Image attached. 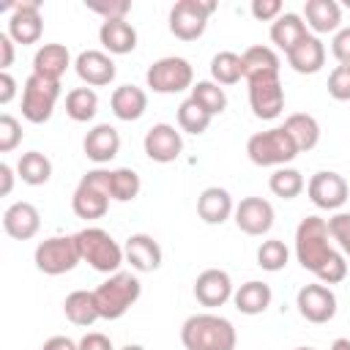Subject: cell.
I'll use <instances>...</instances> for the list:
<instances>
[{
    "label": "cell",
    "instance_id": "obj_1",
    "mask_svg": "<svg viewBox=\"0 0 350 350\" xmlns=\"http://www.w3.org/2000/svg\"><path fill=\"white\" fill-rule=\"evenodd\" d=\"M295 260L323 284H339L347 276V260L331 246L328 219L320 216H306L295 227Z\"/></svg>",
    "mask_w": 350,
    "mask_h": 350
},
{
    "label": "cell",
    "instance_id": "obj_2",
    "mask_svg": "<svg viewBox=\"0 0 350 350\" xmlns=\"http://www.w3.org/2000/svg\"><path fill=\"white\" fill-rule=\"evenodd\" d=\"M180 342L186 350H235L238 334L227 317L213 312H200L183 320Z\"/></svg>",
    "mask_w": 350,
    "mask_h": 350
},
{
    "label": "cell",
    "instance_id": "obj_3",
    "mask_svg": "<svg viewBox=\"0 0 350 350\" xmlns=\"http://www.w3.org/2000/svg\"><path fill=\"white\" fill-rule=\"evenodd\" d=\"M93 295H96V306H98L101 320H118L139 301L142 284L134 273L118 271V273H109V279H104L93 290Z\"/></svg>",
    "mask_w": 350,
    "mask_h": 350
},
{
    "label": "cell",
    "instance_id": "obj_4",
    "mask_svg": "<svg viewBox=\"0 0 350 350\" xmlns=\"http://www.w3.org/2000/svg\"><path fill=\"white\" fill-rule=\"evenodd\" d=\"M79 257L98 273H118L123 257V246L101 227H85L74 235Z\"/></svg>",
    "mask_w": 350,
    "mask_h": 350
},
{
    "label": "cell",
    "instance_id": "obj_5",
    "mask_svg": "<svg viewBox=\"0 0 350 350\" xmlns=\"http://www.w3.org/2000/svg\"><path fill=\"white\" fill-rule=\"evenodd\" d=\"M109 175L112 170H90L82 175V180L77 183L74 194H71V208L79 219H101L109 211L112 194H109Z\"/></svg>",
    "mask_w": 350,
    "mask_h": 350
},
{
    "label": "cell",
    "instance_id": "obj_6",
    "mask_svg": "<svg viewBox=\"0 0 350 350\" xmlns=\"http://www.w3.org/2000/svg\"><path fill=\"white\" fill-rule=\"evenodd\" d=\"M246 153L257 167H284L298 156V148L293 137L284 131V126H276V129L252 134L246 142Z\"/></svg>",
    "mask_w": 350,
    "mask_h": 350
},
{
    "label": "cell",
    "instance_id": "obj_7",
    "mask_svg": "<svg viewBox=\"0 0 350 350\" xmlns=\"http://www.w3.org/2000/svg\"><path fill=\"white\" fill-rule=\"evenodd\" d=\"M145 82L153 93H180V90H191L194 85V68L186 57H161L156 63H150V68L145 71Z\"/></svg>",
    "mask_w": 350,
    "mask_h": 350
},
{
    "label": "cell",
    "instance_id": "obj_8",
    "mask_svg": "<svg viewBox=\"0 0 350 350\" xmlns=\"http://www.w3.org/2000/svg\"><path fill=\"white\" fill-rule=\"evenodd\" d=\"M33 260H36V268L41 273L60 276V273L74 271L82 257H79V249H77L74 235H52V238H44L36 246Z\"/></svg>",
    "mask_w": 350,
    "mask_h": 350
},
{
    "label": "cell",
    "instance_id": "obj_9",
    "mask_svg": "<svg viewBox=\"0 0 350 350\" xmlns=\"http://www.w3.org/2000/svg\"><path fill=\"white\" fill-rule=\"evenodd\" d=\"M60 98V82L44 79L38 74H30L22 88V118L30 123H46L55 112V104Z\"/></svg>",
    "mask_w": 350,
    "mask_h": 350
},
{
    "label": "cell",
    "instance_id": "obj_10",
    "mask_svg": "<svg viewBox=\"0 0 350 350\" xmlns=\"http://www.w3.org/2000/svg\"><path fill=\"white\" fill-rule=\"evenodd\" d=\"M216 3L211 0H178L170 8V33L180 41H194L205 33Z\"/></svg>",
    "mask_w": 350,
    "mask_h": 350
},
{
    "label": "cell",
    "instance_id": "obj_11",
    "mask_svg": "<svg viewBox=\"0 0 350 350\" xmlns=\"http://www.w3.org/2000/svg\"><path fill=\"white\" fill-rule=\"evenodd\" d=\"M246 82H249V107L254 118L260 120L279 118L284 109V88H282L279 74H265V77H254Z\"/></svg>",
    "mask_w": 350,
    "mask_h": 350
},
{
    "label": "cell",
    "instance_id": "obj_12",
    "mask_svg": "<svg viewBox=\"0 0 350 350\" xmlns=\"http://www.w3.org/2000/svg\"><path fill=\"white\" fill-rule=\"evenodd\" d=\"M295 306H298V314L306 320V323H314V325H323V323H331L334 314H336V295L331 287H325L323 282H314V284H304L295 295Z\"/></svg>",
    "mask_w": 350,
    "mask_h": 350
},
{
    "label": "cell",
    "instance_id": "obj_13",
    "mask_svg": "<svg viewBox=\"0 0 350 350\" xmlns=\"http://www.w3.org/2000/svg\"><path fill=\"white\" fill-rule=\"evenodd\" d=\"M11 8V16H8V36L14 38V44H22V46H30V44H38L41 33H44V19H41V3L38 0H19Z\"/></svg>",
    "mask_w": 350,
    "mask_h": 350
},
{
    "label": "cell",
    "instance_id": "obj_14",
    "mask_svg": "<svg viewBox=\"0 0 350 350\" xmlns=\"http://www.w3.org/2000/svg\"><path fill=\"white\" fill-rule=\"evenodd\" d=\"M306 194H309V200L317 208H323V211H339L347 202V197H350V186H347V180L339 172L320 170V172H314L309 178Z\"/></svg>",
    "mask_w": 350,
    "mask_h": 350
},
{
    "label": "cell",
    "instance_id": "obj_15",
    "mask_svg": "<svg viewBox=\"0 0 350 350\" xmlns=\"http://www.w3.org/2000/svg\"><path fill=\"white\" fill-rule=\"evenodd\" d=\"M142 148H145V156L156 164H170L180 156L183 150V137L175 126L170 123H156L145 131V139H142Z\"/></svg>",
    "mask_w": 350,
    "mask_h": 350
},
{
    "label": "cell",
    "instance_id": "obj_16",
    "mask_svg": "<svg viewBox=\"0 0 350 350\" xmlns=\"http://www.w3.org/2000/svg\"><path fill=\"white\" fill-rule=\"evenodd\" d=\"M235 227L246 235H265L273 227V205L262 197H243L235 205Z\"/></svg>",
    "mask_w": 350,
    "mask_h": 350
},
{
    "label": "cell",
    "instance_id": "obj_17",
    "mask_svg": "<svg viewBox=\"0 0 350 350\" xmlns=\"http://www.w3.org/2000/svg\"><path fill=\"white\" fill-rule=\"evenodd\" d=\"M74 71H77V77L88 88H104L118 74L115 60L107 52H101V49H85V52H79L77 60H74Z\"/></svg>",
    "mask_w": 350,
    "mask_h": 350
},
{
    "label": "cell",
    "instance_id": "obj_18",
    "mask_svg": "<svg viewBox=\"0 0 350 350\" xmlns=\"http://www.w3.org/2000/svg\"><path fill=\"white\" fill-rule=\"evenodd\" d=\"M232 279L221 268H205L194 282V298L202 306H224L232 298Z\"/></svg>",
    "mask_w": 350,
    "mask_h": 350
},
{
    "label": "cell",
    "instance_id": "obj_19",
    "mask_svg": "<svg viewBox=\"0 0 350 350\" xmlns=\"http://www.w3.org/2000/svg\"><path fill=\"white\" fill-rule=\"evenodd\" d=\"M123 257L126 262L139 271V273H150L161 265V246L159 241H153V235L148 232H134L126 238V246H123Z\"/></svg>",
    "mask_w": 350,
    "mask_h": 350
},
{
    "label": "cell",
    "instance_id": "obj_20",
    "mask_svg": "<svg viewBox=\"0 0 350 350\" xmlns=\"http://www.w3.org/2000/svg\"><path fill=\"white\" fill-rule=\"evenodd\" d=\"M3 230L14 241H30L41 230V213L33 202H14L3 213Z\"/></svg>",
    "mask_w": 350,
    "mask_h": 350
},
{
    "label": "cell",
    "instance_id": "obj_21",
    "mask_svg": "<svg viewBox=\"0 0 350 350\" xmlns=\"http://www.w3.org/2000/svg\"><path fill=\"white\" fill-rule=\"evenodd\" d=\"M82 148H85V156H88L90 161L107 164V161H112V159L120 153V134H118L115 126L98 123V126H93V129L85 134Z\"/></svg>",
    "mask_w": 350,
    "mask_h": 350
},
{
    "label": "cell",
    "instance_id": "obj_22",
    "mask_svg": "<svg viewBox=\"0 0 350 350\" xmlns=\"http://www.w3.org/2000/svg\"><path fill=\"white\" fill-rule=\"evenodd\" d=\"M235 213V202L227 189L221 186H208L197 197V216L205 224H224Z\"/></svg>",
    "mask_w": 350,
    "mask_h": 350
},
{
    "label": "cell",
    "instance_id": "obj_23",
    "mask_svg": "<svg viewBox=\"0 0 350 350\" xmlns=\"http://www.w3.org/2000/svg\"><path fill=\"white\" fill-rule=\"evenodd\" d=\"M98 41L107 55H129L137 49V30L129 19H104L98 27Z\"/></svg>",
    "mask_w": 350,
    "mask_h": 350
},
{
    "label": "cell",
    "instance_id": "obj_24",
    "mask_svg": "<svg viewBox=\"0 0 350 350\" xmlns=\"http://www.w3.org/2000/svg\"><path fill=\"white\" fill-rule=\"evenodd\" d=\"M287 63L295 74H317L325 66V44L317 36H306L287 52Z\"/></svg>",
    "mask_w": 350,
    "mask_h": 350
},
{
    "label": "cell",
    "instance_id": "obj_25",
    "mask_svg": "<svg viewBox=\"0 0 350 350\" xmlns=\"http://www.w3.org/2000/svg\"><path fill=\"white\" fill-rule=\"evenodd\" d=\"M109 107H112V115L118 120H139L148 109V93L137 85H120L112 90V98H109Z\"/></svg>",
    "mask_w": 350,
    "mask_h": 350
},
{
    "label": "cell",
    "instance_id": "obj_26",
    "mask_svg": "<svg viewBox=\"0 0 350 350\" xmlns=\"http://www.w3.org/2000/svg\"><path fill=\"white\" fill-rule=\"evenodd\" d=\"M304 19H306V27H312L317 36L336 33L342 25V5L336 0H306Z\"/></svg>",
    "mask_w": 350,
    "mask_h": 350
},
{
    "label": "cell",
    "instance_id": "obj_27",
    "mask_svg": "<svg viewBox=\"0 0 350 350\" xmlns=\"http://www.w3.org/2000/svg\"><path fill=\"white\" fill-rule=\"evenodd\" d=\"M68 66H71V55L63 44H44L33 55V74L52 79V82H60V77L68 71Z\"/></svg>",
    "mask_w": 350,
    "mask_h": 350
},
{
    "label": "cell",
    "instance_id": "obj_28",
    "mask_svg": "<svg viewBox=\"0 0 350 350\" xmlns=\"http://www.w3.org/2000/svg\"><path fill=\"white\" fill-rule=\"evenodd\" d=\"M271 301H273L271 284L257 282V279L241 284V287L232 293V304H235V309H238L241 314H249V317L262 314V312L271 306Z\"/></svg>",
    "mask_w": 350,
    "mask_h": 350
},
{
    "label": "cell",
    "instance_id": "obj_29",
    "mask_svg": "<svg viewBox=\"0 0 350 350\" xmlns=\"http://www.w3.org/2000/svg\"><path fill=\"white\" fill-rule=\"evenodd\" d=\"M306 36H309V30H306V22H304L301 14L284 11L276 22H271V41H273L279 49H284V55H287L295 44H301Z\"/></svg>",
    "mask_w": 350,
    "mask_h": 350
},
{
    "label": "cell",
    "instance_id": "obj_30",
    "mask_svg": "<svg viewBox=\"0 0 350 350\" xmlns=\"http://www.w3.org/2000/svg\"><path fill=\"white\" fill-rule=\"evenodd\" d=\"M63 314L68 317V323H74L79 328H88L96 320H101L93 290H74V293H68L66 301H63Z\"/></svg>",
    "mask_w": 350,
    "mask_h": 350
},
{
    "label": "cell",
    "instance_id": "obj_31",
    "mask_svg": "<svg viewBox=\"0 0 350 350\" xmlns=\"http://www.w3.org/2000/svg\"><path fill=\"white\" fill-rule=\"evenodd\" d=\"M284 131L293 137L298 153H306L320 142V123L306 112H293L284 120Z\"/></svg>",
    "mask_w": 350,
    "mask_h": 350
},
{
    "label": "cell",
    "instance_id": "obj_32",
    "mask_svg": "<svg viewBox=\"0 0 350 350\" xmlns=\"http://www.w3.org/2000/svg\"><path fill=\"white\" fill-rule=\"evenodd\" d=\"M243 77L246 79H254V77H265V74H279V55L271 49V46H262V44H254L249 46L243 55Z\"/></svg>",
    "mask_w": 350,
    "mask_h": 350
},
{
    "label": "cell",
    "instance_id": "obj_33",
    "mask_svg": "<svg viewBox=\"0 0 350 350\" xmlns=\"http://www.w3.org/2000/svg\"><path fill=\"white\" fill-rule=\"evenodd\" d=\"M16 175L27 186H44L52 178V161L41 150H27L16 161Z\"/></svg>",
    "mask_w": 350,
    "mask_h": 350
},
{
    "label": "cell",
    "instance_id": "obj_34",
    "mask_svg": "<svg viewBox=\"0 0 350 350\" xmlns=\"http://www.w3.org/2000/svg\"><path fill=\"white\" fill-rule=\"evenodd\" d=\"M98 112V96L93 88H74L66 93V115L77 123H88L93 120Z\"/></svg>",
    "mask_w": 350,
    "mask_h": 350
},
{
    "label": "cell",
    "instance_id": "obj_35",
    "mask_svg": "<svg viewBox=\"0 0 350 350\" xmlns=\"http://www.w3.org/2000/svg\"><path fill=\"white\" fill-rule=\"evenodd\" d=\"M191 98L213 118V115H221L227 109V93L224 88H219L213 79H200L191 85Z\"/></svg>",
    "mask_w": 350,
    "mask_h": 350
},
{
    "label": "cell",
    "instance_id": "obj_36",
    "mask_svg": "<svg viewBox=\"0 0 350 350\" xmlns=\"http://www.w3.org/2000/svg\"><path fill=\"white\" fill-rule=\"evenodd\" d=\"M211 77L216 85H235L243 77V60L235 52H216L211 60Z\"/></svg>",
    "mask_w": 350,
    "mask_h": 350
},
{
    "label": "cell",
    "instance_id": "obj_37",
    "mask_svg": "<svg viewBox=\"0 0 350 350\" xmlns=\"http://www.w3.org/2000/svg\"><path fill=\"white\" fill-rule=\"evenodd\" d=\"M142 189V180L139 175L131 170V167H118L112 170L109 175V194L115 202H131Z\"/></svg>",
    "mask_w": 350,
    "mask_h": 350
},
{
    "label": "cell",
    "instance_id": "obj_38",
    "mask_svg": "<svg viewBox=\"0 0 350 350\" xmlns=\"http://www.w3.org/2000/svg\"><path fill=\"white\" fill-rule=\"evenodd\" d=\"M304 175L298 172V170H293V167H276L273 170V175L268 178V189L276 194V197H282V200H293V197H298L301 191H304Z\"/></svg>",
    "mask_w": 350,
    "mask_h": 350
},
{
    "label": "cell",
    "instance_id": "obj_39",
    "mask_svg": "<svg viewBox=\"0 0 350 350\" xmlns=\"http://www.w3.org/2000/svg\"><path fill=\"white\" fill-rule=\"evenodd\" d=\"M178 126H180V131H186V134H205L208 126H211V115L189 96V98L180 101V107H178Z\"/></svg>",
    "mask_w": 350,
    "mask_h": 350
},
{
    "label": "cell",
    "instance_id": "obj_40",
    "mask_svg": "<svg viewBox=\"0 0 350 350\" xmlns=\"http://www.w3.org/2000/svg\"><path fill=\"white\" fill-rule=\"evenodd\" d=\"M287 260H290V249H287L284 241H279V238H268V241H262L260 249H257V265H260L262 271L276 273V271H282V268L287 265Z\"/></svg>",
    "mask_w": 350,
    "mask_h": 350
},
{
    "label": "cell",
    "instance_id": "obj_41",
    "mask_svg": "<svg viewBox=\"0 0 350 350\" xmlns=\"http://www.w3.org/2000/svg\"><path fill=\"white\" fill-rule=\"evenodd\" d=\"M328 232H331V241H336V246L342 249V254L350 257V213L336 211L328 219Z\"/></svg>",
    "mask_w": 350,
    "mask_h": 350
},
{
    "label": "cell",
    "instance_id": "obj_42",
    "mask_svg": "<svg viewBox=\"0 0 350 350\" xmlns=\"http://www.w3.org/2000/svg\"><path fill=\"white\" fill-rule=\"evenodd\" d=\"M22 142V126L14 115H0V153H11Z\"/></svg>",
    "mask_w": 350,
    "mask_h": 350
},
{
    "label": "cell",
    "instance_id": "obj_43",
    "mask_svg": "<svg viewBox=\"0 0 350 350\" xmlns=\"http://www.w3.org/2000/svg\"><path fill=\"white\" fill-rule=\"evenodd\" d=\"M328 96L336 101H350V66H336L328 74Z\"/></svg>",
    "mask_w": 350,
    "mask_h": 350
},
{
    "label": "cell",
    "instance_id": "obj_44",
    "mask_svg": "<svg viewBox=\"0 0 350 350\" xmlns=\"http://www.w3.org/2000/svg\"><path fill=\"white\" fill-rule=\"evenodd\" d=\"M88 11L101 14L104 19H126V14L131 11L129 0H109V3H85Z\"/></svg>",
    "mask_w": 350,
    "mask_h": 350
},
{
    "label": "cell",
    "instance_id": "obj_45",
    "mask_svg": "<svg viewBox=\"0 0 350 350\" xmlns=\"http://www.w3.org/2000/svg\"><path fill=\"white\" fill-rule=\"evenodd\" d=\"M284 14L279 0H252V16L260 22H276Z\"/></svg>",
    "mask_w": 350,
    "mask_h": 350
},
{
    "label": "cell",
    "instance_id": "obj_46",
    "mask_svg": "<svg viewBox=\"0 0 350 350\" xmlns=\"http://www.w3.org/2000/svg\"><path fill=\"white\" fill-rule=\"evenodd\" d=\"M331 52L339 60V66H350V27H339L331 41Z\"/></svg>",
    "mask_w": 350,
    "mask_h": 350
},
{
    "label": "cell",
    "instance_id": "obj_47",
    "mask_svg": "<svg viewBox=\"0 0 350 350\" xmlns=\"http://www.w3.org/2000/svg\"><path fill=\"white\" fill-rule=\"evenodd\" d=\"M77 347H79V350H115L112 342H109V336H107V334H98V331L85 334V336L77 342Z\"/></svg>",
    "mask_w": 350,
    "mask_h": 350
},
{
    "label": "cell",
    "instance_id": "obj_48",
    "mask_svg": "<svg viewBox=\"0 0 350 350\" xmlns=\"http://www.w3.org/2000/svg\"><path fill=\"white\" fill-rule=\"evenodd\" d=\"M14 63V38L8 33H0V71H8Z\"/></svg>",
    "mask_w": 350,
    "mask_h": 350
},
{
    "label": "cell",
    "instance_id": "obj_49",
    "mask_svg": "<svg viewBox=\"0 0 350 350\" xmlns=\"http://www.w3.org/2000/svg\"><path fill=\"white\" fill-rule=\"evenodd\" d=\"M16 96V79L8 71H0V104H11Z\"/></svg>",
    "mask_w": 350,
    "mask_h": 350
},
{
    "label": "cell",
    "instance_id": "obj_50",
    "mask_svg": "<svg viewBox=\"0 0 350 350\" xmlns=\"http://www.w3.org/2000/svg\"><path fill=\"white\" fill-rule=\"evenodd\" d=\"M41 350H79L68 336H52V339H46L44 342V347Z\"/></svg>",
    "mask_w": 350,
    "mask_h": 350
},
{
    "label": "cell",
    "instance_id": "obj_51",
    "mask_svg": "<svg viewBox=\"0 0 350 350\" xmlns=\"http://www.w3.org/2000/svg\"><path fill=\"white\" fill-rule=\"evenodd\" d=\"M0 180H3V183H0V194H3V197L11 194V189H14V170H11L5 161L0 164Z\"/></svg>",
    "mask_w": 350,
    "mask_h": 350
},
{
    "label": "cell",
    "instance_id": "obj_52",
    "mask_svg": "<svg viewBox=\"0 0 350 350\" xmlns=\"http://www.w3.org/2000/svg\"><path fill=\"white\" fill-rule=\"evenodd\" d=\"M331 350H350V339H345V336L334 339V342H331Z\"/></svg>",
    "mask_w": 350,
    "mask_h": 350
},
{
    "label": "cell",
    "instance_id": "obj_53",
    "mask_svg": "<svg viewBox=\"0 0 350 350\" xmlns=\"http://www.w3.org/2000/svg\"><path fill=\"white\" fill-rule=\"evenodd\" d=\"M120 350H145V347H142V345H123Z\"/></svg>",
    "mask_w": 350,
    "mask_h": 350
},
{
    "label": "cell",
    "instance_id": "obj_54",
    "mask_svg": "<svg viewBox=\"0 0 350 350\" xmlns=\"http://www.w3.org/2000/svg\"><path fill=\"white\" fill-rule=\"evenodd\" d=\"M295 350H314V347H295Z\"/></svg>",
    "mask_w": 350,
    "mask_h": 350
}]
</instances>
